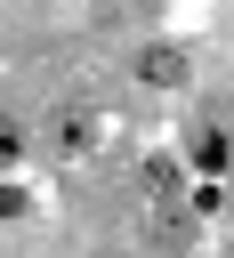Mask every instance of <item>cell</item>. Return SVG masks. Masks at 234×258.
Returning <instances> with one entry per match:
<instances>
[{
	"instance_id": "cell-6",
	"label": "cell",
	"mask_w": 234,
	"mask_h": 258,
	"mask_svg": "<svg viewBox=\"0 0 234 258\" xmlns=\"http://www.w3.org/2000/svg\"><path fill=\"white\" fill-rule=\"evenodd\" d=\"M16 153H24V129H16V121H8V113H0V169H8V161H16Z\"/></svg>"
},
{
	"instance_id": "cell-2",
	"label": "cell",
	"mask_w": 234,
	"mask_h": 258,
	"mask_svg": "<svg viewBox=\"0 0 234 258\" xmlns=\"http://www.w3.org/2000/svg\"><path fill=\"white\" fill-rule=\"evenodd\" d=\"M153 242H161V250H186V242H194V218L178 210V194L153 202Z\"/></svg>"
},
{
	"instance_id": "cell-5",
	"label": "cell",
	"mask_w": 234,
	"mask_h": 258,
	"mask_svg": "<svg viewBox=\"0 0 234 258\" xmlns=\"http://www.w3.org/2000/svg\"><path fill=\"white\" fill-rule=\"evenodd\" d=\"M194 161H202V169H226V137L202 129V137H194Z\"/></svg>"
},
{
	"instance_id": "cell-1",
	"label": "cell",
	"mask_w": 234,
	"mask_h": 258,
	"mask_svg": "<svg viewBox=\"0 0 234 258\" xmlns=\"http://www.w3.org/2000/svg\"><path fill=\"white\" fill-rule=\"evenodd\" d=\"M137 73H145L153 89H178V81H186V48H169V40H153V48L137 56Z\"/></svg>"
},
{
	"instance_id": "cell-4",
	"label": "cell",
	"mask_w": 234,
	"mask_h": 258,
	"mask_svg": "<svg viewBox=\"0 0 234 258\" xmlns=\"http://www.w3.org/2000/svg\"><path fill=\"white\" fill-rule=\"evenodd\" d=\"M145 194H153V202H169V194H178V161H161V153H153V161H145Z\"/></svg>"
},
{
	"instance_id": "cell-3",
	"label": "cell",
	"mask_w": 234,
	"mask_h": 258,
	"mask_svg": "<svg viewBox=\"0 0 234 258\" xmlns=\"http://www.w3.org/2000/svg\"><path fill=\"white\" fill-rule=\"evenodd\" d=\"M89 129H97V121H89L81 105H65V113L48 121V137H56V153H81V145H89Z\"/></svg>"
}]
</instances>
